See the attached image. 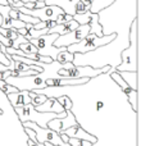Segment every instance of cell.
Masks as SVG:
<instances>
[{"mask_svg": "<svg viewBox=\"0 0 141 146\" xmlns=\"http://www.w3.org/2000/svg\"><path fill=\"white\" fill-rule=\"evenodd\" d=\"M137 21L134 19L128 32V46L121 53V63L116 66L118 72H137Z\"/></svg>", "mask_w": 141, "mask_h": 146, "instance_id": "obj_1", "label": "cell"}, {"mask_svg": "<svg viewBox=\"0 0 141 146\" xmlns=\"http://www.w3.org/2000/svg\"><path fill=\"white\" fill-rule=\"evenodd\" d=\"M116 35L110 33V35H103L101 37L94 35V33H88L86 37H83L80 42L77 44H72V45L67 46V50L72 54H85V53H90L94 51L96 49L105 46L108 44H110L114 40Z\"/></svg>", "mask_w": 141, "mask_h": 146, "instance_id": "obj_2", "label": "cell"}, {"mask_svg": "<svg viewBox=\"0 0 141 146\" xmlns=\"http://www.w3.org/2000/svg\"><path fill=\"white\" fill-rule=\"evenodd\" d=\"M14 111L18 114V119L21 123L23 122H33L37 126L46 128V123L54 118H62L59 114L55 113H40L33 108L31 104H27L21 108H14Z\"/></svg>", "mask_w": 141, "mask_h": 146, "instance_id": "obj_3", "label": "cell"}, {"mask_svg": "<svg viewBox=\"0 0 141 146\" xmlns=\"http://www.w3.org/2000/svg\"><path fill=\"white\" fill-rule=\"evenodd\" d=\"M110 71V67L105 66L103 68H92L90 66H73L70 64L68 68H62L58 71V77H66V78H90L98 77L99 74H103Z\"/></svg>", "mask_w": 141, "mask_h": 146, "instance_id": "obj_4", "label": "cell"}, {"mask_svg": "<svg viewBox=\"0 0 141 146\" xmlns=\"http://www.w3.org/2000/svg\"><path fill=\"white\" fill-rule=\"evenodd\" d=\"M58 36H59L58 33H46V35L39 36V37H36V38H31V40H28V41L36 46L39 54H41V55H44V56H49V58H51L53 60H55L58 53H61L62 49H63V48H57V46H54V41L57 40Z\"/></svg>", "mask_w": 141, "mask_h": 146, "instance_id": "obj_5", "label": "cell"}, {"mask_svg": "<svg viewBox=\"0 0 141 146\" xmlns=\"http://www.w3.org/2000/svg\"><path fill=\"white\" fill-rule=\"evenodd\" d=\"M90 33V26L88 25H80L76 30H73L72 32H68L66 35H61L57 37V40L54 41V46L57 48H67V46L72 45V44H77L82 40L83 37Z\"/></svg>", "mask_w": 141, "mask_h": 146, "instance_id": "obj_6", "label": "cell"}, {"mask_svg": "<svg viewBox=\"0 0 141 146\" xmlns=\"http://www.w3.org/2000/svg\"><path fill=\"white\" fill-rule=\"evenodd\" d=\"M106 73L110 76V78L113 80V82L117 83V85L121 87V91L127 96V100H128V103L131 104L132 110L137 113V91L132 90V88L123 81V78L119 76V72L116 71L114 68H110V71L106 72Z\"/></svg>", "mask_w": 141, "mask_h": 146, "instance_id": "obj_7", "label": "cell"}, {"mask_svg": "<svg viewBox=\"0 0 141 146\" xmlns=\"http://www.w3.org/2000/svg\"><path fill=\"white\" fill-rule=\"evenodd\" d=\"M77 123L78 122H77V119H76L74 114L70 110H68V111H66V117H63V118H54V119H51V121H49L48 123H46V128L59 133V132L66 131L67 128H69V127L74 126V124H77Z\"/></svg>", "mask_w": 141, "mask_h": 146, "instance_id": "obj_8", "label": "cell"}, {"mask_svg": "<svg viewBox=\"0 0 141 146\" xmlns=\"http://www.w3.org/2000/svg\"><path fill=\"white\" fill-rule=\"evenodd\" d=\"M63 132L68 137H74V139L85 140V141L91 142L92 145H95L96 142H98V139H96L95 136H92V135H90L87 131H85L80 123H77V124H74V126L69 127V128H67L66 131H63Z\"/></svg>", "mask_w": 141, "mask_h": 146, "instance_id": "obj_9", "label": "cell"}, {"mask_svg": "<svg viewBox=\"0 0 141 146\" xmlns=\"http://www.w3.org/2000/svg\"><path fill=\"white\" fill-rule=\"evenodd\" d=\"M35 109L37 111H40V113H55V114H59L62 118L66 117V110H64L63 106L59 104V101L55 98H48V100L45 103L39 105Z\"/></svg>", "mask_w": 141, "mask_h": 146, "instance_id": "obj_10", "label": "cell"}, {"mask_svg": "<svg viewBox=\"0 0 141 146\" xmlns=\"http://www.w3.org/2000/svg\"><path fill=\"white\" fill-rule=\"evenodd\" d=\"M7 99L13 108H21L27 104H31V98L28 96V91H18L15 94H8Z\"/></svg>", "mask_w": 141, "mask_h": 146, "instance_id": "obj_11", "label": "cell"}, {"mask_svg": "<svg viewBox=\"0 0 141 146\" xmlns=\"http://www.w3.org/2000/svg\"><path fill=\"white\" fill-rule=\"evenodd\" d=\"M77 1L78 0H45L44 3H45V5H57L73 17L74 15V7Z\"/></svg>", "mask_w": 141, "mask_h": 146, "instance_id": "obj_12", "label": "cell"}, {"mask_svg": "<svg viewBox=\"0 0 141 146\" xmlns=\"http://www.w3.org/2000/svg\"><path fill=\"white\" fill-rule=\"evenodd\" d=\"M78 26H80V25H78L74 19H72V21H69V22L62 23V25H55L53 28H50V30H49L48 33H58L59 36H61V35H66V33L72 32L73 30H76Z\"/></svg>", "mask_w": 141, "mask_h": 146, "instance_id": "obj_13", "label": "cell"}, {"mask_svg": "<svg viewBox=\"0 0 141 146\" xmlns=\"http://www.w3.org/2000/svg\"><path fill=\"white\" fill-rule=\"evenodd\" d=\"M99 21H100V14L99 13H92L87 25L90 26V33H94V35L101 37L104 35V28Z\"/></svg>", "mask_w": 141, "mask_h": 146, "instance_id": "obj_14", "label": "cell"}, {"mask_svg": "<svg viewBox=\"0 0 141 146\" xmlns=\"http://www.w3.org/2000/svg\"><path fill=\"white\" fill-rule=\"evenodd\" d=\"M119 76L132 90L137 91V72H119Z\"/></svg>", "mask_w": 141, "mask_h": 146, "instance_id": "obj_15", "label": "cell"}, {"mask_svg": "<svg viewBox=\"0 0 141 146\" xmlns=\"http://www.w3.org/2000/svg\"><path fill=\"white\" fill-rule=\"evenodd\" d=\"M114 1H116V0H94L90 5V12L91 13H100V10L110 7Z\"/></svg>", "mask_w": 141, "mask_h": 146, "instance_id": "obj_16", "label": "cell"}, {"mask_svg": "<svg viewBox=\"0 0 141 146\" xmlns=\"http://www.w3.org/2000/svg\"><path fill=\"white\" fill-rule=\"evenodd\" d=\"M28 96L31 98V105L33 108H37L39 105L44 104L48 100V96L44 95V94H36L35 91H28Z\"/></svg>", "mask_w": 141, "mask_h": 146, "instance_id": "obj_17", "label": "cell"}, {"mask_svg": "<svg viewBox=\"0 0 141 146\" xmlns=\"http://www.w3.org/2000/svg\"><path fill=\"white\" fill-rule=\"evenodd\" d=\"M55 60L59 62V63H72L73 62V54L69 53V51L67 50V48H63L61 53H58Z\"/></svg>", "mask_w": 141, "mask_h": 146, "instance_id": "obj_18", "label": "cell"}, {"mask_svg": "<svg viewBox=\"0 0 141 146\" xmlns=\"http://www.w3.org/2000/svg\"><path fill=\"white\" fill-rule=\"evenodd\" d=\"M17 10H18V9H17ZM17 19L22 21V22H25V23H30V25H36V23H39V22H40V21H39L37 18L32 17V15L25 14V13L19 12V10H18V12H17Z\"/></svg>", "mask_w": 141, "mask_h": 146, "instance_id": "obj_19", "label": "cell"}, {"mask_svg": "<svg viewBox=\"0 0 141 146\" xmlns=\"http://www.w3.org/2000/svg\"><path fill=\"white\" fill-rule=\"evenodd\" d=\"M91 14H92V13H91L90 10H87V12L82 13V14H74L73 15V19H74L78 25H87L88 21H90Z\"/></svg>", "mask_w": 141, "mask_h": 146, "instance_id": "obj_20", "label": "cell"}, {"mask_svg": "<svg viewBox=\"0 0 141 146\" xmlns=\"http://www.w3.org/2000/svg\"><path fill=\"white\" fill-rule=\"evenodd\" d=\"M55 99L59 101V104L63 106V109H64L66 111H68V110H70V109H72L73 104H72V100L69 99L68 95H62V96H58V98H55Z\"/></svg>", "mask_w": 141, "mask_h": 146, "instance_id": "obj_21", "label": "cell"}, {"mask_svg": "<svg viewBox=\"0 0 141 146\" xmlns=\"http://www.w3.org/2000/svg\"><path fill=\"white\" fill-rule=\"evenodd\" d=\"M0 91H1L3 94H5V95H8V94H15V92H18V90L14 87V86L9 85V83L5 82L4 80H0Z\"/></svg>", "mask_w": 141, "mask_h": 146, "instance_id": "obj_22", "label": "cell"}, {"mask_svg": "<svg viewBox=\"0 0 141 146\" xmlns=\"http://www.w3.org/2000/svg\"><path fill=\"white\" fill-rule=\"evenodd\" d=\"M18 49H19V50H22L25 54L39 53L37 49H36V46L33 45V44H31L30 41H27V42H23V44H19V45H18Z\"/></svg>", "mask_w": 141, "mask_h": 146, "instance_id": "obj_23", "label": "cell"}, {"mask_svg": "<svg viewBox=\"0 0 141 146\" xmlns=\"http://www.w3.org/2000/svg\"><path fill=\"white\" fill-rule=\"evenodd\" d=\"M0 35H3L4 37L9 38V40H15L18 36V32L17 30H14V28H3L0 27Z\"/></svg>", "mask_w": 141, "mask_h": 146, "instance_id": "obj_24", "label": "cell"}, {"mask_svg": "<svg viewBox=\"0 0 141 146\" xmlns=\"http://www.w3.org/2000/svg\"><path fill=\"white\" fill-rule=\"evenodd\" d=\"M68 144L70 146H92V144L85 140H80V139H74V137H69L68 139Z\"/></svg>", "mask_w": 141, "mask_h": 146, "instance_id": "obj_25", "label": "cell"}, {"mask_svg": "<svg viewBox=\"0 0 141 146\" xmlns=\"http://www.w3.org/2000/svg\"><path fill=\"white\" fill-rule=\"evenodd\" d=\"M73 19V17L70 14H68V13H66V12H63V13H61V14L57 17V19H55V23L57 25H62V23H66V22H69V21H72Z\"/></svg>", "mask_w": 141, "mask_h": 146, "instance_id": "obj_26", "label": "cell"}, {"mask_svg": "<svg viewBox=\"0 0 141 146\" xmlns=\"http://www.w3.org/2000/svg\"><path fill=\"white\" fill-rule=\"evenodd\" d=\"M44 7H45V3L44 1H33V3H26V4H23V8L31 9V10L40 9V8H44Z\"/></svg>", "mask_w": 141, "mask_h": 146, "instance_id": "obj_27", "label": "cell"}, {"mask_svg": "<svg viewBox=\"0 0 141 146\" xmlns=\"http://www.w3.org/2000/svg\"><path fill=\"white\" fill-rule=\"evenodd\" d=\"M0 63H3L4 66H7L9 68V71H13L14 69V60H8L7 56L4 55V53H1V48H0Z\"/></svg>", "mask_w": 141, "mask_h": 146, "instance_id": "obj_28", "label": "cell"}, {"mask_svg": "<svg viewBox=\"0 0 141 146\" xmlns=\"http://www.w3.org/2000/svg\"><path fill=\"white\" fill-rule=\"evenodd\" d=\"M25 131H26V133H27L28 139H30L31 141H33V142H36V144H37V139H36V133H35V131H32L31 128H25Z\"/></svg>", "mask_w": 141, "mask_h": 146, "instance_id": "obj_29", "label": "cell"}, {"mask_svg": "<svg viewBox=\"0 0 141 146\" xmlns=\"http://www.w3.org/2000/svg\"><path fill=\"white\" fill-rule=\"evenodd\" d=\"M23 3V4H26V3H33V1H45V0H13V3Z\"/></svg>", "mask_w": 141, "mask_h": 146, "instance_id": "obj_30", "label": "cell"}, {"mask_svg": "<svg viewBox=\"0 0 141 146\" xmlns=\"http://www.w3.org/2000/svg\"><path fill=\"white\" fill-rule=\"evenodd\" d=\"M17 32H18V35H22V36H26L27 35V28H19V30H17Z\"/></svg>", "mask_w": 141, "mask_h": 146, "instance_id": "obj_31", "label": "cell"}, {"mask_svg": "<svg viewBox=\"0 0 141 146\" xmlns=\"http://www.w3.org/2000/svg\"><path fill=\"white\" fill-rule=\"evenodd\" d=\"M9 76H12V71H5V72H3V78H1V80H7Z\"/></svg>", "mask_w": 141, "mask_h": 146, "instance_id": "obj_32", "label": "cell"}, {"mask_svg": "<svg viewBox=\"0 0 141 146\" xmlns=\"http://www.w3.org/2000/svg\"><path fill=\"white\" fill-rule=\"evenodd\" d=\"M5 71H9V68L7 66H4L3 63H0V72H5Z\"/></svg>", "mask_w": 141, "mask_h": 146, "instance_id": "obj_33", "label": "cell"}, {"mask_svg": "<svg viewBox=\"0 0 141 146\" xmlns=\"http://www.w3.org/2000/svg\"><path fill=\"white\" fill-rule=\"evenodd\" d=\"M81 1H82L85 5H91V3H92L94 0H81Z\"/></svg>", "mask_w": 141, "mask_h": 146, "instance_id": "obj_34", "label": "cell"}, {"mask_svg": "<svg viewBox=\"0 0 141 146\" xmlns=\"http://www.w3.org/2000/svg\"><path fill=\"white\" fill-rule=\"evenodd\" d=\"M27 144H28V146H37V144L36 142H33V141H31L30 139H28V141H27Z\"/></svg>", "mask_w": 141, "mask_h": 146, "instance_id": "obj_35", "label": "cell"}, {"mask_svg": "<svg viewBox=\"0 0 141 146\" xmlns=\"http://www.w3.org/2000/svg\"><path fill=\"white\" fill-rule=\"evenodd\" d=\"M44 145L45 146H59V145H53V144H50V142H44Z\"/></svg>", "mask_w": 141, "mask_h": 146, "instance_id": "obj_36", "label": "cell"}, {"mask_svg": "<svg viewBox=\"0 0 141 146\" xmlns=\"http://www.w3.org/2000/svg\"><path fill=\"white\" fill-rule=\"evenodd\" d=\"M0 4H3V5H8V1H7V0H0Z\"/></svg>", "mask_w": 141, "mask_h": 146, "instance_id": "obj_37", "label": "cell"}, {"mask_svg": "<svg viewBox=\"0 0 141 146\" xmlns=\"http://www.w3.org/2000/svg\"><path fill=\"white\" fill-rule=\"evenodd\" d=\"M3 22H4V19H3V15L0 14V27L3 26Z\"/></svg>", "mask_w": 141, "mask_h": 146, "instance_id": "obj_38", "label": "cell"}]
</instances>
